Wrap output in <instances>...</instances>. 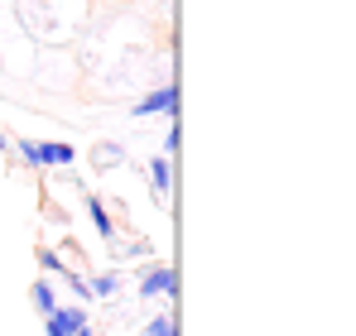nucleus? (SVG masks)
<instances>
[{
  "label": "nucleus",
  "mask_w": 356,
  "mask_h": 336,
  "mask_svg": "<svg viewBox=\"0 0 356 336\" xmlns=\"http://www.w3.org/2000/svg\"><path fill=\"white\" fill-rule=\"evenodd\" d=\"M130 115H135V120H145V115H169V120H178V87L164 82L159 92H145V96L130 106Z\"/></svg>",
  "instance_id": "1"
},
{
  "label": "nucleus",
  "mask_w": 356,
  "mask_h": 336,
  "mask_svg": "<svg viewBox=\"0 0 356 336\" xmlns=\"http://www.w3.org/2000/svg\"><path fill=\"white\" fill-rule=\"evenodd\" d=\"M29 298H34L39 317H49V312L58 308V293H54V283H49V279H39V283H34V288H29Z\"/></svg>",
  "instance_id": "8"
},
{
  "label": "nucleus",
  "mask_w": 356,
  "mask_h": 336,
  "mask_svg": "<svg viewBox=\"0 0 356 336\" xmlns=\"http://www.w3.org/2000/svg\"><path fill=\"white\" fill-rule=\"evenodd\" d=\"M63 283H67V288L77 293V303H87V298H92V288H87V279H82L77 269H67V264H63Z\"/></svg>",
  "instance_id": "12"
},
{
  "label": "nucleus",
  "mask_w": 356,
  "mask_h": 336,
  "mask_svg": "<svg viewBox=\"0 0 356 336\" xmlns=\"http://www.w3.org/2000/svg\"><path fill=\"white\" fill-rule=\"evenodd\" d=\"M77 336H92V327H82V332H77Z\"/></svg>",
  "instance_id": "16"
},
{
  "label": "nucleus",
  "mask_w": 356,
  "mask_h": 336,
  "mask_svg": "<svg viewBox=\"0 0 356 336\" xmlns=\"http://www.w3.org/2000/svg\"><path fill=\"white\" fill-rule=\"evenodd\" d=\"M116 245H120V255H125V260H149V250H154L149 240H116Z\"/></svg>",
  "instance_id": "13"
},
{
  "label": "nucleus",
  "mask_w": 356,
  "mask_h": 336,
  "mask_svg": "<svg viewBox=\"0 0 356 336\" xmlns=\"http://www.w3.org/2000/svg\"><path fill=\"white\" fill-rule=\"evenodd\" d=\"M149 183H154V192H159V197H169V183H174V159H169V154L149 159Z\"/></svg>",
  "instance_id": "7"
},
{
  "label": "nucleus",
  "mask_w": 356,
  "mask_h": 336,
  "mask_svg": "<svg viewBox=\"0 0 356 336\" xmlns=\"http://www.w3.org/2000/svg\"><path fill=\"white\" fill-rule=\"evenodd\" d=\"M5 149H10V140H5V135H0V154H5Z\"/></svg>",
  "instance_id": "15"
},
{
  "label": "nucleus",
  "mask_w": 356,
  "mask_h": 336,
  "mask_svg": "<svg viewBox=\"0 0 356 336\" xmlns=\"http://www.w3.org/2000/svg\"><path fill=\"white\" fill-rule=\"evenodd\" d=\"M19 159L29 168H44V144L39 140H19Z\"/></svg>",
  "instance_id": "10"
},
{
  "label": "nucleus",
  "mask_w": 356,
  "mask_h": 336,
  "mask_svg": "<svg viewBox=\"0 0 356 336\" xmlns=\"http://www.w3.org/2000/svg\"><path fill=\"white\" fill-rule=\"evenodd\" d=\"M120 164H125V144H116V140H97L92 144V168L106 173V168H120Z\"/></svg>",
  "instance_id": "5"
},
{
  "label": "nucleus",
  "mask_w": 356,
  "mask_h": 336,
  "mask_svg": "<svg viewBox=\"0 0 356 336\" xmlns=\"http://www.w3.org/2000/svg\"><path fill=\"white\" fill-rule=\"evenodd\" d=\"M87 288H92V298H116L120 274H116V269H102V274H92V279H87Z\"/></svg>",
  "instance_id": "9"
},
{
  "label": "nucleus",
  "mask_w": 356,
  "mask_h": 336,
  "mask_svg": "<svg viewBox=\"0 0 356 336\" xmlns=\"http://www.w3.org/2000/svg\"><path fill=\"white\" fill-rule=\"evenodd\" d=\"M72 159H77L72 144H63V140H44V168H72Z\"/></svg>",
  "instance_id": "6"
},
{
  "label": "nucleus",
  "mask_w": 356,
  "mask_h": 336,
  "mask_svg": "<svg viewBox=\"0 0 356 336\" xmlns=\"http://www.w3.org/2000/svg\"><path fill=\"white\" fill-rule=\"evenodd\" d=\"M82 327H87V308H82V303H72V308H63V303H58V308L44 317V332H49V336H77Z\"/></svg>",
  "instance_id": "3"
},
{
  "label": "nucleus",
  "mask_w": 356,
  "mask_h": 336,
  "mask_svg": "<svg viewBox=\"0 0 356 336\" xmlns=\"http://www.w3.org/2000/svg\"><path fill=\"white\" fill-rule=\"evenodd\" d=\"M87 217H92L97 235H102L106 245H116V217L106 212V202H102V197H87Z\"/></svg>",
  "instance_id": "4"
},
{
  "label": "nucleus",
  "mask_w": 356,
  "mask_h": 336,
  "mask_svg": "<svg viewBox=\"0 0 356 336\" xmlns=\"http://www.w3.org/2000/svg\"><path fill=\"white\" fill-rule=\"evenodd\" d=\"M145 336H178V322L174 317H149L145 322Z\"/></svg>",
  "instance_id": "14"
},
{
  "label": "nucleus",
  "mask_w": 356,
  "mask_h": 336,
  "mask_svg": "<svg viewBox=\"0 0 356 336\" xmlns=\"http://www.w3.org/2000/svg\"><path fill=\"white\" fill-rule=\"evenodd\" d=\"M140 298H154V293H164V298H178V274L169 264H149V269H140Z\"/></svg>",
  "instance_id": "2"
},
{
  "label": "nucleus",
  "mask_w": 356,
  "mask_h": 336,
  "mask_svg": "<svg viewBox=\"0 0 356 336\" xmlns=\"http://www.w3.org/2000/svg\"><path fill=\"white\" fill-rule=\"evenodd\" d=\"M63 264H67V260H63L58 250H49V245H39V269H44V274H63Z\"/></svg>",
  "instance_id": "11"
}]
</instances>
